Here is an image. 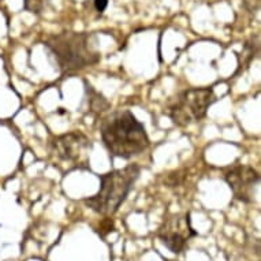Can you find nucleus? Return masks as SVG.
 Here are the masks:
<instances>
[{
  "label": "nucleus",
  "mask_w": 261,
  "mask_h": 261,
  "mask_svg": "<svg viewBox=\"0 0 261 261\" xmlns=\"http://www.w3.org/2000/svg\"><path fill=\"white\" fill-rule=\"evenodd\" d=\"M100 132L104 145L115 158L128 160L149 148V137L144 124L128 110H119L104 118Z\"/></svg>",
  "instance_id": "nucleus-1"
},
{
  "label": "nucleus",
  "mask_w": 261,
  "mask_h": 261,
  "mask_svg": "<svg viewBox=\"0 0 261 261\" xmlns=\"http://www.w3.org/2000/svg\"><path fill=\"white\" fill-rule=\"evenodd\" d=\"M45 45L55 58L60 71L67 75L94 66L100 60V54L88 33L64 32L49 36Z\"/></svg>",
  "instance_id": "nucleus-2"
},
{
  "label": "nucleus",
  "mask_w": 261,
  "mask_h": 261,
  "mask_svg": "<svg viewBox=\"0 0 261 261\" xmlns=\"http://www.w3.org/2000/svg\"><path fill=\"white\" fill-rule=\"evenodd\" d=\"M140 167L130 164L100 176V189L92 197L86 198L85 204L96 214L112 216L119 210L140 176Z\"/></svg>",
  "instance_id": "nucleus-3"
},
{
  "label": "nucleus",
  "mask_w": 261,
  "mask_h": 261,
  "mask_svg": "<svg viewBox=\"0 0 261 261\" xmlns=\"http://www.w3.org/2000/svg\"><path fill=\"white\" fill-rule=\"evenodd\" d=\"M214 101L215 93L212 88L182 90L168 103L167 115L174 124L186 127L201 120Z\"/></svg>",
  "instance_id": "nucleus-4"
},
{
  "label": "nucleus",
  "mask_w": 261,
  "mask_h": 261,
  "mask_svg": "<svg viewBox=\"0 0 261 261\" xmlns=\"http://www.w3.org/2000/svg\"><path fill=\"white\" fill-rule=\"evenodd\" d=\"M51 150L56 160L67 166V170L89 167L92 141L81 132H70L52 140Z\"/></svg>",
  "instance_id": "nucleus-5"
},
{
  "label": "nucleus",
  "mask_w": 261,
  "mask_h": 261,
  "mask_svg": "<svg viewBox=\"0 0 261 261\" xmlns=\"http://www.w3.org/2000/svg\"><path fill=\"white\" fill-rule=\"evenodd\" d=\"M224 179L237 200L246 204L254 201L257 186L260 184V175L254 168L245 164H234L224 171Z\"/></svg>",
  "instance_id": "nucleus-6"
},
{
  "label": "nucleus",
  "mask_w": 261,
  "mask_h": 261,
  "mask_svg": "<svg viewBox=\"0 0 261 261\" xmlns=\"http://www.w3.org/2000/svg\"><path fill=\"white\" fill-rule=\"evenodd\" d=\"M197 236V231H194L190 220V214L186 215H174L159 231V238L163 245L170 250V252L180 253L185 249L186 244L192 237Z\"/></svg>",
  "instance_id": "nucleus-7"
},
{
  "label": "nucleus",
  "mask_w": 261,
  "mask_h": 261,
  "mask_svg": "<svg viewBox=\"0 0 261 261\" xmlns=\"http://www.w3.org/2000/svg\"><path fill=\"white\" fill-rule=\"evenodd\" d=\"M49 5V0H23L25 10L33 14H41Z\"/></svg>",
  "instance_id": "nucleus-8"
},
{
  "label": "nucleus",
  "mask_w": 261,
  "mask_h": 261,
  "mask_svg": "<svg viewBox=\"0 0 261 261\" xmlns=\"http://www.w3.org/2000/svg\"><path fill=\"white\" fill-rule=\"evenodd\" d=\"M94 2V7L99 13H103L104 10L107 9L108 6V0H93Z\"/></svg>",
  "instance_id": "nucleus-9"
}]
</instances>
